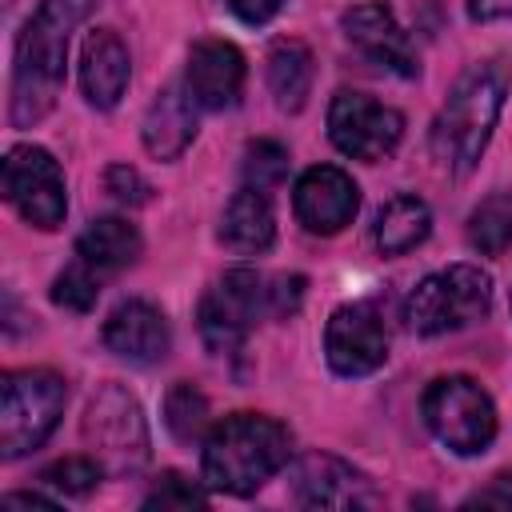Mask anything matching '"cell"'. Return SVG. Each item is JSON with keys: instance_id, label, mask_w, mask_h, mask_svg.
<instances>
[{"instance_id": "cell-18", "label": "cell", "mask_w": 512, "mask_h": 512, "mask_svg": "<svg viewBox=\"0 0 512 512\" xmlns=\"http://www.w3.org/2000/svg\"><path fill=\"white\" fill-rule=\"evenodd\" d=\"M196 100L188 88L180 84H168L152 104H148V116H144V148L156 156V160H176L192 136H196Z\"/></svg>"}, {"instance_id": "cell-29", "label": "cell", "mask_w": 512, "mask_h": 512, "mask_svg": "<svg viewBox=\"0 0 512 512\" xmlns=\"http://www.w3.org/2000/svg\"><path fill=\"white\" fill-rule=\"evenodd\" d=\"M104 188L112 192V200H120V204H128V208L148 204V196H152L148 180H144L136 168H128V164H112V168L104 172Z\"/></svg>"}, {"instance_id": "cell-10", "label": "cell", "mask_w": 512, "mask_h": 512, "mask_svg": "<svg viewBox=\"0 0 512 512\" xmlns=\"http://www.w3.org/2000/svg\"><path fill=\"white\" fill-rule=\"evenodd\" d=\"M328 136L344 156L376 164L400 144L404 116L364 92H336L328 108Z\"/></svg>"}, {"instance_id": "cell-15", "label": "cell", "mask_w": 512, "mask_h": 512, "mask_svg": "<svg viewBox=\"0 0 512 512\" xmlns=\"http://www.w3.org/2000/svg\"><path fill=\"white\" fill-rule=\"evenodd\" d=\"M344 36L368 60L392 68L396 76H416V68H420L408 32L396 24L392 8H384V4H356V8H348L344 12Z\"/></svg>"}, {"instance_id": "cell-22", "label": "cell", "mask_w": 512, "mask_h": 512, "mask_svg": "<svg viewBox=\"0 0 512 512\" xmlns=\"http://www.w3.org/2000/svg\"><path fill=\"white\" fill-rule=\"evenodd\" d=\"M432 228V212L420 196H392L384 208H380V220H376V244L384 256H404L412 252Z\"/></svg>"}, {"instance_id": "cell-17", "label": "cell", "mask_w": 512, "mask_h": 512, "mask_svg": "<svg viewBox=\"0 0 512 512\" xmlns=\"http://www.w3.org/2000/svg\"><path fill=\"white\" fill-rule=\"evenodd\" d=\"M128 72H132V60H128V48L120 44V36L108 28H96L84 40V56H80V88H84L88 104L116 108L128 88Z\"/></svg>"}, {"instance_id": "cell-32", "label": "cell", "mask_w": 512, "mask_h": 512, "mask_svg": "<svg viewBox=\"0 0 512 512\" xmlns=\"http://www.w3.org/2000/svg\"><path fill=\"white\" fill-rule=\"evenodd\" d=\"M468 16L472 20H508L512 16V0H468Z\"/></svg>"}, {"instance_id": "cell-23", "label": "cell", "mask_w": 512, "mask_h": 512, "mask_svg": "<svg viewBox=\"0 0 512 512\" xmlns=\"http://www.w3.org/2000/svg\"><path fill=\"white\" fill-rule=\"evenodd\" d=\"M468 244L484 256H500L504 248H512V192H496L472 212Z\"/></svg>"}, {"instance_id": "cell-7", "label": "cell", "mask_w": 512, "mask_h": 512, "mask_svg": "<svg viewBox=\"0 0 512 512\" xmlns=\"http://www.w3.org/2000/svg\"><path fill=\"white\" fill-rule=\"evenodd\" d=\"M84 440H88L92 456L116 476H128V472L144 468V460H148V428H144L140 404L120 384H104L88 400Z\"/></svg>"}, {"instance_id": "cell-21", "label": "cell", "mask_w": 512, "mask_h": 512, "mask_svg": "<svg viewBox=\"0 0 512 512\" xmlns=\"http://www.w3.org/2000/svg\"><path fill=\"white\" fill-rule=\"evenodd\" d=\"M312 52L300 40H276L268 52V88L284 112H300L312 92Z\"/></svg>"}, {"instance_id": "cell-5", "label": "cell", "mask_w": 512, "mask_h": 512, "mask_svg": "<svg viewBox=\"0 0 512 512\" xmlns=\"http://www.w3.org/2000/svg\"><path fill=\"white\" fill-rule=\"evenodd\" d=\"M488 308H492V276L476 264H452L416 284V292L404 304V320L420 336H440L484 320Z\"/></svg>"}, {"instance_id": "cell-4", "label": "cell", "mask_w": 512, "mask_h": 512, "mask_svg": "<svg viewBox=\"0 0 512 512\" xmlns=\"http://www.w3.org/2000/svg\"><path fill=\"white\" fill-rule=\"evenodd\" d=\"M64 400H68V388L56 372L48 368L8 372L0 384V456L20 460L36 452L52 436L64 412Z\"/></svg>"}, {"instance_id": "cell-30", "label": "cell", "mask_w": 512, "mask_h": 512, "mask_svg": "<svg viewBox=\"0 0 512 512\" xmlns=\"http://www.w3.org/2000/svg\"><path fill=\"white\" fill-rule=\"evenodd\" d=\"M300 296H304V276H276L268 284V312L288 316V312L300 308Z\"/></svg>"}, {"instance_id": "cell-27", "label": "cell", "mask_w": 512, "mask_h": 512, "mask_svg": "<svg viewBox=\"0 0 512 512\" xmlns=\"http://www.w3.org/2000/svg\"><path fill=\"white\" fill-rule=\"evenodd\" d=\"M288 172V152L276 144V140H256L248 144L244 152V184L256 188V192H268L284 180Z\"/></svg>"}, {"instance_id": "cell-16", "label": "cell", "mask_w": 512, "mask_h": 512, "mask_svg": "<svg viewBox=\"0 0 512 512\" xmlns=\"http://www.w3.org/2000/svg\"><path fill=\"white\" fill-rule=\"evenodd\" d=\"M104 344L132 364H156L168 356L172 348V332L160 308H152L148 300H124L112 308V316L104 320Z\"/></svg>"}, {"instance_id": "cell-31", "label": "cell", "mask_w": 512, "mask_h": 512, "mask_svg": "<svg viewBox=\"0 0 512 512\" xmlns=\"http://www.w3.org/2000/svg\"><path fill=\"white\" fill-rule=\"evenodd\" d=\"M224 8L240 16L244 24H268L284 8V0H224Z\"/></svg>"}, {"instance_id": "cell-19", "label": "cell", "mask_w": 512, "mask_h": 512, "mask_svg": "<svg viewBox=\"0 0 512 512\" xmlns=\"http://www.w3.org/2000/svg\"><path fill=\"white\" fill-rule=\"evenodd\" d=\"M140 248H144L140 244V232L128 220H120V216H100V220H92L76 236V260H84L104 280L116 276V272H124L128 264H136Z\"/></svg>"}, {"instance_id": "cell-6", "label": "cell", "mask_w": 512, "mask_h": 512, "mask_svg": "<svg viewBox=\"0 0 512 512\" xmlns=\"http://www.w3.org/2000/svg\"><path fill=\"white\" fill-rule=\"evenodd\" d=\"M420 412H424V424L432 428V436L460 456L484 452L496 436V408L472 376L432 380L420 400Z\"/></svg>"}, {"instance_id": "cell-2", "label": "cell", "mask_w": 512, "mask_h": 512, "mask_svg": "<svg viewBox=\"0 0 512 512\" xmlns=\"http://www.w3.org/2000/svg\"><path fill=\"white\" fill-rule=\"evenodd\" d=\"M288 428L272 416L236 412L208 428L204 440V484L216 492L248 496L288 464Z\"/></svg>"}, {"instance_id": "cell-9", "label": "cell", "mask_w": 512, "mask_h": 512, "mask_svg": "<svg viewBox=\"0 0 512 512\" xmlns=\"http://www.w3.org/2000/svg\"><path fill=\"white\" fill-rule=\"evenodd\" d=\"M4 200L32 224V228H60L68 212L64 172L52 160V152L36 144H20L4 156Z\"/></svg>"}, {"instance_id": "cell-34", "label": "cell", "mask_w": 512, "mask_h": 512, "mask_svg": "<svg viewBox=\"0 0 512 512\" xmlns=\"http://www.w3.org/2000/svg\"><path fill=\"white\" fill-rule=\"evenodd\" d=\"M468 504H512V488H488V492L472 496Z\"/></svg>"}, {"instance_id": "cell-1", "label": "cell", "mask_w": 512, "mask_h": 512, "mask_svg": "<svg viewBox=\"0 0 512 512\" xmlns=\"http://www.w3.org/2000/svg\"><path fill=\"white\" fill-rule=\"evenodd\" d=\"M96 0H44L16 40L12 64V124L32 128L44 120L64 88V60L76 24L92 12Z\"/></svg>"}, {"instance_id": "cell-8", "label": "cell", "mask_w": 512, "mask_h": 512, "mask_svg": "<svg viewBox=\"0 0 512 512\" xmlns=\"http://www.w3.org/2000/svg\"><path fill=\"white\" fill-rule=\"evenodd\" d=\"M264 312H268L264 276L252 268H232L200 300V336L216 356H232Z\"/></svg>"}, {"instance_id": "cell-26", "label": "cell", "mask_w": 512, "mask_h": 512, "mask_svg": "<svg viewBox=\"0 0 512 512\" xmlns=\"http://www.w3.org/2000/svg\"><path fill=\"white\" fill-rule=\"evenodd\" d=\"M104 472H108V468H104L96 456H68V460L48 464V468L40 472V480L52 484V488H60L64 496H84V492H92V488L104 480Z\"/></svg>"}, {"instance_id": "cell-12", "label": "cell", "mask_w": 512, "mask_h": 512, "mask_svg": "<svg viewBox=\"0 0 512 512\" xmlns=\"http://www.w3.org/2000/svg\"><path fill=\"white\" fill-rule=\"evenodd\" d=\"M292 208H296V220L308 232L332 236L344 224H352V216L360 208V188H356V180L348 172H340L332 164H316L296 180Z\"/></svg>"}, {"instance_id": "cell-13", "label": "cell", "mask_w": 512, "mask_h": 512, "mask_svg": "<svg viewBox=\"0 0 512 512\" xmlns=\"http://www.w3.org/2000/svg\"><path fill=\"white\" fill-rule=\"evenodd\" d=\"M292 480H296L300 504H308V508H368V504H376L368 476L328 452L304 456L296 464Z\"/></svg>"}, {"instance_id": "cell-11", "label": "cell", "mask_w": 512, "mask_h": 512, "mask_svg": "<svg viewBox=\"0 0 512 512\" xmlns=\"http://www.w3.org/2000/svg\"><path fill=\"white\" fill-rule=\"evenodd\" d=\"M324 352H328L332 372H340V376H368V372H376L384 364V356H388V328H384L380 312L372 304H364V300L340 304L328 316Z\"/></svg>"}, {"instance_id": "cell-24", "label": "cell", "mask_w": 512, "mask_h": 512, "mask_svg": "<svg viewBox=\"0 0 512 512\" xmlns=\"http://www.w3.org/2000/svg\"><path fill=\"white\" fill-rule=\"evenodd\" d=\"M208 396L196 388V384H188V380H180V384H172L168 388V396H164V424H168V432L176 436V440H200L204 432H208Z\"/></svg>"}, {"instance_id": "cell-14", "label": "cell", "mask_w": 512, "mask_h": 512, "mask_svg": "<svg viewBox=\"0 0 512 512\" xmlns=\"http://www.w3.org/2000/svg\"><path fill=\"white\" fill-rule=\"evenodd\" d=\"M184 88L192 100L208 112H224L244 92V56L228 40H200L188 52V76Z\"/></svg>"}, {"instance_id": "cell-3", "label": "cell", "mask_w": 512, "mask_h": 512, "mask_svg": "<svg viewBox=\"0 0 512 512\" xmlns=\"http://www.w3.org/2000/svg\"><path fill=\"white\" fill-rule=\"evenodd\" d=\"M508 96V68L500 60L472 64L448 92L436 124H432V152L456 176L472 172Z\"/></svg>"}, {"instance_id": "cell-28", "label": "cell", "mask_w": 512, "mask_h": 512, "mask_svg": "<svg viewBox=\"0 0 512 512\" xmlns=\"http://www.w3.org/2000/svg\"><path fill=\"white\" fill-rule=\"evenodd\" d=\"M200 504H208L204 488H196L180 472H164L156 480V488L144 496V508H200Z\"/></svg>"}, {"instance_id": "cell-25", "label": "cell", "mask_w": 512, "mask_h": 512, "mask_svg": "<svg viewBox=\"0 0 512 512\" xmlns=\"http://www.w3.org/2000/svg\"><path fill=\"white\" fill-rule=\"evenodd\" d=\"M100 284H104V276L92 272L84 260H76V264H68V268L56 276L52 300H56L60 308H68V312H88V308L96 304V296H100Z\"/></svg>"}, {"instance_id": "cell-20", "label": "cell", "mask_w": 512, "mask_h": 512, "mask_svg": "<svg viewBox=\"0 0 512 512\" xmlns=\"http://www.w3.org/2000/svg\"><path fill=\"white\" fill-rule=\"evenodd\" d=\"M272 236H276V216H272L268 192H256L244 184V192H236L220 216V240L232 252L252 256V252H268Z\"/></svg>"}, {"instance_id": "cell-33", "label": "cell", "mask_w": 512, "mask_h": 512, "mask_svg": "<svg viewBox=\"0 0 512 512\" xmlns=\"http://www.w3.org/2000/svg\"><path fill=\"white\" fill-rule=\"evenodd\" d=\"M52 500H44V496H36V492H12V496H4V508H48Z\"/></svg>"}]
</instances>
